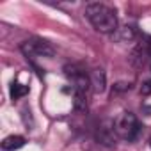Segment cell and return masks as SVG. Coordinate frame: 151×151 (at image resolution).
Segmentation results:
<instances>
[{
    "mask_svg": "<svg viewBox=\"0 0 151 151\" xmlns=\"http://www.w3.org/2000/svg\"><path fill=\"white\" fill-rule=\"evenodd\" d=\"M94 139L98 140V144L101 146H114L116 144V130H114V123H101L98 128H96V133H94Z\"/></svg>",
    "mask_w": 151,
    "mask_h": 151,
    "instance_id": "obj_4",
    "label": "cell"
},
{
    "mask_svg": "<svg viewBox=\"0 0 151 151\" xmlns=\"http://www.w3.org/2000/svg\"><path fill=\"white\" fill-rule=\"evenodd\" d=\"M135 37V27H117V30L112 34V39L114 41H117V43H128V41H132Z\"/></svg>",
    "mask_w": 151,
    "mask_h": 151,
    "instance_id": "obj_6",
    "label": "cell"
},
{
    "mask_svg": "<svg viewBox=\"0 0 151 151\" xmlns=\"http://www.w3.org/2000/svg\"><path fill=\"white\" fill-rule=\"evenodd\" d=\"M25 146V139L22 135H11L7 139H4L2 142V149L4 151H14V149H20Z\"/></svg>",
    "mask_w": 151,
    "mask_h": 151,
    "instance_id": "obj_8",
    "label": "cell"
},
{
    "mask_svg": "<svg viewBox=\"0 0 151 151\" xmlns=\"http://www.w3.org/2000/svg\"><path fill=\"white\" fill-rule=\"evenodd\" d=\"M140 94H144V96H149V94H151V78L146 80V82H142V86H140Z\"/></svg>",
    "mask_w": 151,
    "mask_h": 151,
    "instance_id": "obj_10",
    "label": "cell"
},
{
    "mask_svg": "<svg viewBox=\"0 0 151 151\" xmlns=\"http://www.w3.org/2000/svg\"><path fill=\"white\" fill-rule=\"evenodd\" d=\"M86 18L94 27V30L101 34H114L117 30V16L116 11L101 2H93L86 7Z\"/></svg>",
    "mask_w": 151,
    "mask_h": 151,
    "instance_id": "obj_1",
    "label": "cell"
},
{
    "mask_svg": "<svg viewBox=\"0 0 151 151\" xmlns=\"http://www.w3.org/2000/svg\"><path fill=\"white\" fill-rule=\"evenodd\" d=\"M89 78H91V89H93V93L101 94V93L105 91V87H107V77H105V71H103L101 68H96V69L91 71Z\"/></svg>",
    "mask_w": 151,
    "mask_h": 151,
    "instance_id": "obj_5",
    "label": "cell"
},
{
    "mask_svg": "<svg viewBox=\"0 0 151 151\" xmlns=\"http://www.w3.org/2000/svg\"><path fill=\"white\" fill-rule=\"evenodd\" d=\"M27 93H29V87H27V86H23V84H20V82H13V84H11V98H13V101L23 98Z\"/></svg>",
    "mask_w": 151,
    "mask_h": 151,
    "instance_id": "obj_9",
    "label": "cell"
},
{
    "mask_svg": "<svg viewBox=\"0 0 151 151\" xmlns=\"http://www.w3.org/2000/svg\"><path fill=\"white\" fill-rule=\"evenodd\" d=\"M114 130H116L117 139L133 142V140L139 137V133H140V123H139V119L135 117V114H132V112H123V114L114 121Z\"/></svg>",
    "mask_w": 151,
    "mask_h": 151,
    "instance_id": "obj_2",
    "label": "cell"
},
{
    "mask_svg": "<svg viewBox=\"0 0 151 151\" xmlns=\"http://www.w3.org/2000/svg\"><path fill=\"white\" fill-rule=\"evenodd\" d=\"M149 142H151V140H149Z\"/></svg>",
    "mask_w": 151,
    "mask_h": 151,
    "instance_id": "obj_12",
    "label": "cell"
},
{
    "mask_svg": "<svg viewBox=\"0 0 151 151\" xmlns=\"http://www.w3.org/2000/svg\"><path fill=\"white\" fill-rule=\"evenodd\" d=\"M146 53L151 57V37H147V43H146Z\"/></svg>",
    "mask_w": 151,
    "mask_h": 151,
    "instance_id": "obj_11",
    "label": "cell"
},
{
    "mask_svg": "<svg viewBox=\"0 0 151 151\" xmlns=\"http://www.w3.org/2000/svg\"><path fill=\"white\" fill-rule=\"evenodd\" d=\"M89 105L87 91H73V109L77 112H86Z\"/></svg>",
    "mask_w": 151,
    "mask_h": 151,
    "instance_id": "obj_7",
    "label": "cell"
},
{
    "mask_svg": "<svg viewBox=\"0 0 151 151\" xmlns=\"http://www.w3.org/2000/svg\"><path fill=\"white\" fill-rule=\"evenodd\" d=\"M22 52L27 57H30V59H34V57H46V59L53 57L52 45L48 41H45V39H39V37H34V39L25 41L22 45Z\"/></svg>",
    "mask_w": 151,
    "mask_h": 151,
    "instance_id": "obj_3",
    "label": "cell"
}]
</instances>
